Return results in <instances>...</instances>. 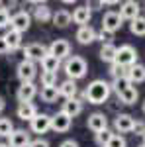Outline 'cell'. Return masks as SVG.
<instances>
[{
    "label": "cell",
    "mask_w": 145,
    "mask_h": 147,
    "mask_svg": "<svg viewBox=\"0 0 145 147\" xmlns=\"http://www.w3.org/2000/svg\"><path fill=\"white\" fill-rule=\"evenodd\" d=\"M116 53H118V47L114 45V43H108V45H102L100 47L98 57H100V61H104V63L112 65V63L116 61Z\"/></svg>",
    "instance_id": "cell-25"
},
{
    "label": "cell",
    "mask_w": 145,
    "mask_h": 147,
    "mask_svg": "<svg viewBox=\"0 0 145 147\" xmlns=\"http://www.w3.org/2000/svg\"><path fill=\"white\" fill-rule=\"evenodd\" d=\"M134 134L143 137V134H145V122H135V124H134Z\"/></svg>",
    "instance_id": "cell-38"
},
{
    "label": "cell",
    "mask_w": 145,
    "mask_h": 147,
    "mask_svg": "<svg viewBox=\"0 0 145 147\" xmlns=\"http://www.w3.org/2000/svg\"><path fill=\"white\" fill-rule=\"evenodd\" d=\"M137 147H145V143H141V145H137Z\"/></svg>",
    "instance_id": "cell-45"
},
{
    "label": "cell",
    "mask_w": 145,
    "mask_h": 147,
    "mask_svg": "<svg viewBox=\"0 0 145 147\" xmlns=\"http://www.w3.org/2000/svg\"><path fill=\"white\" fill-rule=\"evenodd\" d=\"M110 86H112V90L118 94V92H122V90H125V88H129V86H132V82L127 80V77H120V79L112 80Z\"/></svg>",
    "instance_id": "cell-32"
},
{
    "label": "cell",
    "mask_w": 145,
    "mask_h": 147,
    "mask_svg": "<svg viewBox=\"0 0 145 147\" xmlns=\"http://www.w3.org/2000/svg\"><path fill=\"white\" fill-rule=\"evenodd\" d=\"M75 37H77V41L80 43V45H90L92 41H96V32H94V28L88 24V26L78 28Z\"/></svg>",
    "instance_id": "cell-18"
},
{
    "label": "cell",
    "mask_w": 145,
    "mask_h": 147,
    "mask_svg": "<svg viewBox=\"0 0 145 147\" xmlns=\"http://www.w3.org/2000/svg\"><path fill=\"white\" fill-rule=\"evenodd\" d=\"M141 110H143V114H145V100H143V104H141Z\"/></svg>",
    "instance_id": "cell-43"
},
{
    "label": "cell",
    "mask_w": 145,
    "mask_h": 147,
    "mask_svg": "<svg viewBox=\"0 0 145 147\" xmlns=\"http://www.w3.org/2000/svg\"><path fill=\"white\" fill-rule=\"evenodd\" d=\"M30 26H32V16H30L26 10L16 12V14L10 18V30H16V32H20V34L28 32Z\"/></svg>",
    "instance_id": "cell-4"
},
{
    "label": "cell",
    "mask_w": 145,
    "mask_h": 147,
    "mask_svg": "<svg viewBox=\"0 0 145 147\" xmlns=\"http://www.w3.org/2000/svg\"><path fill=\"white\" fill-rule=\"evenodd\" d=\"M86 71H88V63L84 61V57L71 55L67 61H65V73H67V77L71 80L82 79V77L86 75Z\"/></svg>",
    "instance_id": "cell-2"
},
{
    "label": "cell",
    "mask_w": 145,
    "mask_h": 147,
    "mask_svg": "<svg viewBox=\"0 0 145 147\" xmlns=\"http://www.w3.org/2000/svg\"><path fill=\"white\" fill-rule=\"evenodd\" d=\"M129 32L134 35H137V37H143L145 35V16H139L134 22H129Z\"/></svg>",
    "instance_id": "cell-29"
},
{
    "label": "cell",
    "mask_w": 145,
    "mask_h": 147,
    "mask_svg": "<svg viewBox=\"0 0 145 147\" xmlns=\"http://www.w3.org/2000/svg\"><path fill=\"white\" fill-rule=\"evenodd\" d=\"M122 16H120V12H106L104 14V18H102V30H106V32H110V34H116L120 28H122Z\"/></svg>",
    "instance_id": "cell-9"
},
{
    "label": "cell",
    "mask_w": 145,
    "mask_h": 147,
    "mask_svg": "<svg viewBox=\"0 0 145 147\" xmlns=\"http://www.w3.org/2000/svg\"><path fill=\"white\" fill-rule=\"evenodd\" d=\"M35 94H37V86H35L34 82H22V84L18 86L16 98H18L20 104H22V102H32Z\"/></svg>",
    "instance_id": "cell-16"
},
{
    "label": "cell",
    "mask_w": 145,
    "mask_h": 147,
    "mask_svg": "<svg viewBox=\"0 0 145 147\" xmlns=\"http://www.w3.org/2000/svg\"><path fill=\"white\" fill-rule=\"evenodd\" d=\"M39 63H41V69H43V71H47V73H57V71H59V67H61V61H59L57 57H53L51 53H47V55H45Z\"/></svg>",
    "instance_id": "cell-26"
},
{
    "label": "cell",
    "mask_w": 145,
    "mask_h": 147,
    "mask_svg": "<svg viewBox=\"0 0 145 147\" xmlns=\"http://www.w3.org/2000/svg\"><path fill=\"white\" fill-rule=\"evenodd\" d=\"M10 12L8 8H0V30L2 28H10Z\"/></svg>",
    "instance_id": "cell-35"
},
{
    "label": "cell",
    "mask_w": 145,
    "mask_h": 147,
    "mask_svg": "<svg viewBox=\"0 0 145 147\" xmlns=\"http://www.w3.org/2000/svg\"><path fill=\"white\" fill-rule=\"evenodd\" d=\"M4 37H6V41H8L10 51H16V49L22 47V34H20V32H16V30H8Z\"/></svg>",
    "instance_id": "cell-27"
},
{
    "label": "cell",
    "mask_w": 145,
    "mask_h": 147,
    "mask_svg": "<svg viewBox=\"0 0 145 147\" xmlns=\"http://www.w3.org/2000/svg\"><path fill=\"white\" fill-rule=\"evenodd\" d=\"M32 143V137H30V131L26 129H14L12 136L8 137V147H30Z\"/></svg>",
    "instance_id": "cell-15"
},
{
    "label": "cell",
    "mask_w": 145,
    "mask_h": 147,
    "mask_svg": "<svg viewBox=\"0 0 145 147\" xmlns=\"http://www.w3.org/2000/svg\"><path fill=\"white\" fill-rule=\"evenodd\" d=\"M116 65H120L123 69H129L132 65L137 63V49L129 43H123L118 47V53H116Z\"/></svg>",
    "instance_id": "cell-3"
},
{
    "label": "cell",
    "mask_w": 145,
    "mask_h": 147,
    "mask_svg": "<svg viewBox=\"0 0 145 147\" xmlns=\"http://www.w3.org/2000/svg\"><path fill=\"white\" fill-rule=\"evenodd\" d=\"M143 143H145V134H143Z\"/></svg>",
    "instance_id": "cell-46"
},
{
    "label": "cell",
    "mask_w": 145,
    "mask_h": 147,
    "mask_svg": "<svg viewBox=\"0 0 145 147\" xmlns=\"http://www.w3.org/2000/svg\"><path fill=\"white\" fill-rule=\"evenodd\" d=\"M73 22L78 24V28H82V26H88L90 18H92V8H90V4H82V6H77L75 10H73Z\"/></svg>",
    "instance_id": "cell-13"
},
{
    "label": "cell",
    "mask_w": 145,
    "mask_h": 147,
    "mask_svg": "<svg viewBox=\"0 0 145 147\" xmlns=\"http://www.w3.org/2000/svg\"><path fill=\"white\" fill-rule=\"evenodd\" d=\"M139 12H141V6L135 0H127L120 6V16L122 20H127V22H134L135 18H139Z\"/></svg>",
    "instance_id": "cell-12"
},
{
    "label": "cell",
    "mask_w": 145,
    "mask_h": 147,
    "mask_svg": "<svg viewBox=\"0 0 145 147\" xmlns=\"http://www.w3.org/2000/svg\"><path fill=\"white\" fill-rule=\"evenodd\" d=\"M116 96H118V102H120V104H125V106H134L135 102H137V98H139V92H137V88H135L134 84H132L129 88H125V90L118 92Z\"/></svg>",
    "instance_id": "cell-23"
},
{
    "label": "cell",
    "mask_w": 145,
    "mask_h": 147,
    "mask_svg": "<svg viewBox=\"0 0 145 147\" xmlns=\"http://www.w3.org/2000/svg\"><path fill=\"white\" fill-rule=\"evenodd\" d=\"M16 114H18V118L24 120V122H32L39 112H37V106H35L34 102H22V104H18Z\"/></svg>",
    "instance_id": "cell-17"
},
{
    "label": "cell",
    "mask_w": 145,
    "mask_h": 147,
    "mask_svg": "<svg viewBox=\"0 0 145 147\" xmlns=\"http://www.w3.org/2000/svg\"><path fill=\"white\" fill-rule=\"evenodd\" d=\"M96 41H100L102 45H108V43H112V41H114V34L106 32V30H100V32L96 34Z\"/></svg>",
    "instance_id": "cell-34"
},
{
    "label": "cell",
    "mask_w": 145,
    "mask_h": 147,
    "mask_svg": "<svg viewBox=\"0 0 145 147\" xmlns=\"http://www.w3.org/2000/svg\"><path fill=\"white\" fill-rule=\"evenodd\" d=\"M6 53H10V47H8L6 37H4V35H0V55H6Z\"/></svg>",
    "instance_id": "cell-39"
},
{
    "label": "cell",
    "mask_w": 145,
    "mask_h": 147,
    "mask_svg": "<svg viewBox=\"0 0 145 147\" xmlns=\"http://www.w3.org/2000/svg\"><path fill=\"white\" fill-rule=\"evenodd\" d=\"M4 106H6V102H4V98H2V96H0V112H2V110H4Z\"/></svg>",
    "instance_id": "cell-42"
},
{
    "label": "cell",
    "mask_w": 145,
    "mask_h": 147,
    "mask_svg": "<svg viewBox=\"0 0 145 147\" xmlns=\"http://www.w3.org/2000/svg\"><path fill=\"white\" fill-rule=\"evenodd\" d=\"M49 53L53 57H57L59 61L69 59V57H71V43H69L67 39H55V41H51V45H49Z\"/></svg>",
    "instance_id": "cell-11"
},
{
    "label": "cell",
    "mask_w": 145,
    "mask_h": 147,
    "mask_svg": "<svg viewBox=\"0 0 145 147\" xmlns=\"http://www.w3.org/2000/svg\"><path fill=\"white\" fill-rule=\"evenodd\" d=\"M134 124H135V118H134V116H129V114L120 112L116 118H114V129L120 131V136H122V134H129V131H134Z\"/></svg>",
    "instance_id": "cell-10"
},
{
    "label": "cell",
    "mask_w": 145,
    "mask_h": 147,
    "mask_svg": "<svg viewBox=\"0 0 145 147\" xmlns=\"http://www.w3.org/2000/svg\"><path fill=\"white\" fill-rule=\"evenodd\" d=\"M112 94V86L110 82H106L104 79H96L92 80L88 86H86V90H84V98L88 100V104H104V102H108Z\"/></svg>",
    "instance_id": "cell-1"
},
{
    "label": "cell",
    "mask_w": 145,
    "mask_h": 147,
    "mask_svg": "<svg viewBox=\"0 0 145 147\" xmlns=\"http://www.w3.org/2000/svg\"><path fill=\"white\" fill-rule=\"evenodd\" d=\"M125 145H127V143H125V137L120 136V134H114V137L108 141L106 147H125Z\"/></svg>",
    "instance_id": "cell-36"
},
{
    "label": "cell",
    "mask_w": 145,
    "mask_h": 147,
    "mask_svg": "<svg viewBox=\"0 0 145 147\" xmlns=\"http://www.w3.org/2000/svg\"><path fill=\"white\" fill-rule=\"evenodd\" d=\"M57 88H59V96H63L65 100L77 98V92H78V88H77V80L67 79V80H63V82H61Z\"/></svg>",
    "instance_id": "cell-20"
},
{
    "label": "cell",
    "mask_w": 145,
    "mask_h": 147,
    "mask_svg": "<svg viewBox=\"0 0 145 147\" xmlns=\"http://www.w3.org/2000/svg\"><path fill=\"white\" fill-rule=\"evenodd\" d=\"M49 53V47L43 43H30V45L24 47V59L26 61H41L45 55Z\"/></svg>",
    "instance_id": "cell-6"
},
{
    "label": "cell",
    "mask_w": 145,
    "mask_h": 147,
    "mask_svg": "<svg viewBox=\"0 0 145 147\" xmlns=\"http://www.w3.org/2000/svg\"><path fill=\"white\" fill-rule=\"evenodd\" d=\"M51 22H53L55 28H67L69 24L73 22V16H71L69 10H63V8H61V10H57L55 14H53V20H51Z\"/></svg>",
    "instance_id": "cell-24"
},
{
    "label": "cell",
    "mask_w": 145,
    "mask_h": 147,
    "mask_svg": "<svg viewBox=\"0 0 145 147\" xmlns=\"http://www.w3.org/2000/svg\"><path fill=\"white\" fill-rule=\"evenodd\" d=\"M34 18L39 24H47L53 20V12L47 4H41V2H35V8H34Z\"/></svg>",
    "instance_id": "cell-22"
},
{
    "label": "cell",
    "mask_w": 145,
    "mask_h": 147,
    "mask_svg": "<svg viewBox=\"0 0 145 147\" xmlns=\"http://www.w3.org/2000/svg\"><path fill=\"white\" fill-rule=\"evenodd\" d=\"M55 82H57V73L41 71V86H55Z\"/></svg>",
    "instance_id": "cell-33"
},
{
    "label": "cell",
    "mask_w": 145,
    "mask_h": 147,
    "mask_svg": "<svg viewBox=\"0 0 145 147\" xmlns=\"http://www.w3.org/2000/svg\"><path fill=\"white\" fill-rule=\"evenodd\" d=\"M41 100L45 104H53V102L59 98V88L57 86H41V92H39Z\"/></svg>",
    "instance_id": "cell-28"
},
{
    "label": "cell",
    "mask_w": 145,
    "mask_h": 147,
    "mask_svg": "<svg viewBox=\"0 0 145 147\" xmlns=\"http://www.w3.org/2000/svg\"><path fill=\"white\" fill-rule=\"evenodd\" d=\"M59 147H78V143L75 141V139H65V141H63Z\"/></svg>",
    "instance_id": "cell-41"
},
{
    "label": "cell",
    "mask_w": 145,
    "mask_h": 147,
    "mask_svg": "<svg viewBox=\"0 0 145 147\" xmlns=\"http://www.w3.org/2000/svg\"><path fill=\"white\" fill-rule=\"evenodd\" d=\"M71 125H73V120L69 118L67 114H63L61 110L51 116V129L57 131V134H67L71 129Z\"/></svg>",
    "instance_id": "cell-8"
},
{
    "label": "cell",
    "mask_w": 145,
    "mask_h": 147,
    "mask_svg": "<svg viewBox=\"0 0 145 147\" xmlns=\"http://www.w3.org/2000/svg\"><path fill=\"white\" fill-rule=\"evenodd\" d=\"M125 77L132 84H139V82H145V65L141 63H135L129 69H125Z\"/></svg>",
    "instance_id": "cell-19"
},
{
    "label": "cell",
    "mask_w": 145,
    "mask_h": 147,
    "mask_svg": "<svg viewBox=\"0 0 145 147\" xmlns=\"http://www.w3.org/2000/svg\"><path fill=\"white\" fill-rule=\"evenodd\" d=\"M0 147H8V143H0Z\"/></svg>",
    "instance_id": "cell-44"
},
{
    "label": "cell",
    "mask_w": 145,
    "mask_h": 147,
    "mask_svg": "<svg viewBox=\"0 0 145 147\" xmlns=\"http://www.w3.org/2000/svg\"><path fill=\"white\" fill-rule=\"evenodd\" d=\"M30 129L34 134H45L51 129V116L49 114H37L34 120L30 122Z\"/></svg>",
    "instance_id": "cell-14"
},
{
    "label": "cell",
    "mask_w": 145,
    "mask_h": 147,
    "mask_svg": "<svg viewBox=\"0 0 145 147\" xmlns=\"http://www.w3.org/2000/svg\"><path fill=\"white\" fill-rule=\"evenodd\" d=\"M14 131V124L10 118H0V137H10Z\"/></svg>",
    "instance_id": "cell-31"
},
{
    "label": "cell",
    "mask_w": 145,
    "mask_h": 147,
    "mask_svg": "<svg viewBox=\"0 0 145 147\" xmlns=\"http://www.w3.org/2000/svg\"><path fill=\"white\" fill-rule=\"evenodd\" d=\"M112 137H114V131H112V129H104V131H100V134L94 136V141H96L98 147H106Z\"/></svg>",
    "instance_id": "cell-30"
},
{
    "label": "cell",
    "mask_w": 145,
    "mask_h": 147,
    "mask_svg": "<svg viewBox=\"0 0 145 147\" xmlns=\"http://www.w3.org/2000/svg\"><path fill=\"white\" fill-rule=\"evenodd\" d=\"M61 112L67 114L71 120H73V118H77L78 114L82 112V100H78V98L65 100V102H63V108H61Z\"/></svg>",
    "instance_id": "cell-21"
},
{
    "label": "cell",
    "mask_w": 145,
    "mask_h": 147,
    "mask_svg": "<svg viewBox=\"0 0 145 147\" xmlns=\"http://www.w3.org/2000/svg\"><path fill=\"white\" fill-rule=\"evenodd\" d=\"M16 75L22 82H34L35 75H37V67H35L34 61H20V65L16 69Z\"/></svg>",
    "instance_id": "cell-5"
},
{
    "label": "cell",
    "mask_w": 145,
    "mask_h": 147,
    "mask_svg": "<svg viewBox=\"0 0 145 147\" xmlns=\"http://www.w3.org/2000/svg\"><path fill=\"white\" fill-rule=\"evenodd\" d=\"M110 77L114 80L120 79V77H125V69L120 67V65H116V63H112V65H110Z\"/></svg>",
    "instance_id": "cell-37"
},
{
    "label": "cell",
    "mask_w": 145,
    "mask_h": 147,
    "mask_svg": "<svg viewBox=\"0 0 145 147\" xmlns=\"http://www.w3.org/2000/svg\"><path fill=\"white\" fill-rule=\"evenodd\" d=\"M30 147H49V141H45V139H41V137H37V139H32Z\"/></svg>",
    "instance_id": "cell-40"
},
{
    "label": "cell",
    "mask_w": 145,
    "mask_h": 147,
    "mask_svg": "<svg viewBox=\"0 0 145 147\" xmlns=\"http://www.w3.org/2000/svg\"><path fill=\"white\" fill-rule=\"evenodd\" d=\"M86 125H88L90 131H94V136H96V134H100L104 129H108V116L104 112H92L88 116V120H86Z\"/></svg>",
    "instance_id": "cell-7"
}]
</instances>
